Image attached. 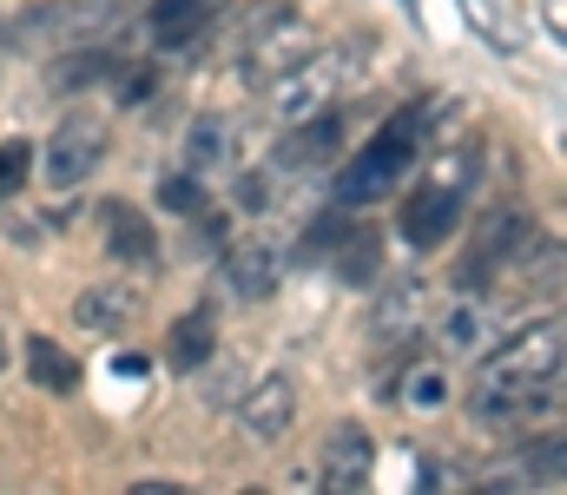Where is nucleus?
<instances>
[{
    "label": "nucleus",
    "instance_id": "nucleus-10",
    "mask_svg": "<svg viewBox=\"0 0 567 495\" xmlns=\"http://www.w3.org/2000/svg\"><path fill=\"white\" fill-rule=\"evenodd\" d=\"M225 291H231V298H245V305L271 298V291H278V251H271V245H258V238L231 245V251H225Z\"/></svg>",
    "mask_w": 567,
    "mask_h": 495
},
{
    "label": "nucleus",
    "instance_id": "nucleus-4",
    "mask_svg": "<svg viewBox=\"0 0 567 495\" xmlns=\"http://www.w3.org/2000/svg\"><path fill=\"white\" fill-rule=\"evenodd\" d=\"M337 60H323V53H303L297 66H284L278 86H271V106H278L284 126H297V120H310V113H323L330 106V93H337Z\"/></svg>",
    "mask_w": 567,
    "mask_h": 495
},
{
    "label": "nucleus",
    "instance_id": "nucleus-12",
    "mask_svg": "<svg viewBox=\"0 0 567 495\" xmlns=\"http://www.w3.org/2000/svg\"><path fill=\"white\" fill-rule=\"evenodd\" d=\"M303 53H317V33H310L303 20H284V27H265V33H258V47H251V66L271 80V73H284V66H297Z\"/></svg>",
    "mask_w": 567,
    "mask_h": 495
},
{
    "label": "nucleus",
    "instance_id": "nucleus-2",
    "mask_svg": "<svg viewBox=\"0 0 567 495\" xmlns=\"http://www.w3.org/2000/svg\"><path fill=\"white\" fill-rule=\"evenodd\" d=\"M429 140V106H410V113H396L357 159L337 172V205H370V198H383L390 185H403V172L416 165Z\"/></svg>",
    "mask_w": 567,
    "mask_h": 495
},
{
    "label": "nucleus",
    "instance_id": "nucleus-21",
    "mask_svg": "<svg viewBox=\"0 0 567 495\" xmlns=\"http://www.w3.org/2000/svg\"><path fill=\"white\" fill-rule=\"evenodd\" d=\"M113 66H120L113 53H93V47H86V53H60L53 80H60V86H100V80H113Z\"/></svg>",
    "mask_w": 567,
    "mask_h": 495
},
{
    "label": "nucleus",
    "instance_id": "nucleus-18",
    "mask_svg": "<svg viewBox=\"0 0 567 495\" xmlns=\"http://www.w3.org/2000/svg\"><path fill=\"white\" fill-rule=\"evenodd\" d=\"M225 159H231V126L225 120H198L192 140H185V172L212 178V172H225Z\"/></svg>",
    "mask_w": 567,
    "mask_h": 495
},
{
    "label": "nucleus",
    "instance_id": "nucleus-5",
    "mask_svg": "<svg viewBox=\"0 0 567 495\" xmlns=\"http://www.w3.org/2000/svg\"><path fill=\"white\" fill-rule=\"evenodd\" d=\"M140 311H145V291H140V285L106 278V285H86V291H80L73 324L86 330V337H120V330L140 324Z\"/></svg>",
    "mask_w": 567,
    "mask_h": 495
},
{
    "label": "nucleus",
    "instance_id": "nucleus-7",
    "mask_svg": "<svg viewBox=\"0 0 567 495\" xmlns=\"http://www.w3.org/2000/svg\"><path fill=\"white\" fill-rule=\"evenodd\" d=\"M238 410H245V430L258 443H278L284 430L297 423V383L290 377H265V383L238 390Z\"/></svg>",
    "mask_w": 567,
    "mask_h": 495
},
{
    "label": "nucleus",
    "instance_id": "nucleus-16",
    "mask_svg": "<svg viewBox=\"0 0 567 495\" xmlns=\"http://www.w3.org/2000/svg\"><path fill=\"white\" fill-rule=\"evenodd\" d=\"M423 305H429L423 285H396V291H390V305L377 311V330H383L396 350H410V343H416V330H423Z\"/></svg>",
    "mask_w": 567,
    "mask_h": 495
},
{
    "label": "nucleus",
    "instance_id": "nucleus-19",
    "mask_svg": "<svg viewBox=\"0 0 567 495\" xmlns=\"http://www.w3.org/2000/svg\"><path fill=\"white\" fill-rule=\"evenodd\" d=\"M488 324H495L488 305H482V298H462V305L442 311V343H449V350H482V343H488Z\"/></svg>",
    "mask_w": 567,
    "mask_h": 495
},
{
    "label": "nucleus",
    "instance_id": "nucleus-15",
    "mask_svg": "<svg viewBox=\"0 0 567 495\" xmlns=\"http://www.w3.org/2000/svg\"><path fill=\"white\" fill-rule=\"evenodd\" d=\"M212 350H218V337H212V311H192V318H178V324H172L165 363H172V370H205V363H212Z\"/></svg>",
    "mask_w": 567,
    "mask_h": 495
},
{
    "label": "nucleus",
    "instance_id": "nucleus-17",
    "mask_svg": "<svg viewBox=\"0 0 567 495\" xmlns=\"http://www.w3.org/2000/svg\"><path fill=\"white\" fill-rule=\"evenodd\" d=\"M330 258H337V271H343L350 285H370L377 265H383V238H377V231H337Z\"/></svg>",
    "mask_w": 567,
    "mask_h": 495
},
{
    "label": "nucleus",
    "instance_id": "nucleus-11",
    "mask_svg": "<svg viewBox=\"0 0 567 495\" xmlns=\"http://www.w3.org/2000/svg\"><path fill=\"white\" fill-rule=\"evenodd\" d=\"M106 251L120 265H152L158 258V231L145 225L140 205H106Z\"/></svg>",
    "mask_w": 567,
    "mask_h": 495
},
{
    "label": "nucleus",
    "instance_id": "nucleus-13",
    "mask_svg": "<svg viewBox=\"0 0 567 495\" xmlns=\"http://www.w3.org/2000/svg\"><path fill=\"white\" fill-rule=\"evenodd\" d=\"M337 140H343V120L323 106V113H310V120H297V126H290V140L278 146V159L284 165H317V159H330V153H337Z\"/></svg>",
    "mask_w": 567,
    "mask_h": 495
},
{
    "label": "nucleus",
    "instance_id": "nucleus-6",
    "mask_svg": "<svg viewBox=\"0 0 567 495\" xmlns=\"http://www.w3.org/2000/svg\"><path fill=\"white\" fill-rule=\"evenodd\" d=\"M106 7H113V0H80V7H27V13H13L0 33H7V47H47V40H73V33H86Z\"/></svg>",
    "mask_w": 567,
    "mask_h": 495
},
{
    "label": "nucleus",
    "instance_id": "nucleus-14",
    "mask_svg": "<svg viewBox=\"0 0 567 495\" xmlns=\"http://www.w3.org/2000/svg\"><path fill=\"white\" fill-rule=\"evenodd\" d=\"M27 377H33L47 396H73V390H80V363H73L53 337H27Z\"/></svg>",
    "mask_w": 567,
    "mask_h": 495
},
{
    "label": "nucleus",
    "instance_id": "nucleus-24",
    "mask_svg": "<svg viewBox=\"0 0 567 495\" xmlns=\"http://www.w3.org/2000/svg\"><path fill=\"white\" fill-rule=\"evenodd\" d=\"M27 165H33V146H27V140H7V146H0V198L27 178Z\"/></svg>",
    "mask_w": 567,
    "mask_h": 495
},
{
    "label": "nucleus",
    "instance_id": "nucleus-23",
    "mask_svg": "<svg viewBox=\"0 0 567 495\" xmlns=\"http://www.w3.org/2000/svg\"><path fill=\"white\" fill-rule=\"evenodd\" d=\"M416 410H442L449 403V377L442 370H410V390H403Z\"/></svg>",
    "mask_w": 567,
    "mask_h": 495
},
{
    "label": "nucleus",
    "instance_id": "nucleus-22",
    "mask_svg": "<svg viewBox=\"0 0 567 495\" xmlns=\"http://www.w3.org/2000/svg\"><path fill=\"white\" fill-rule=\"evenodd\" d=\"M158 205L165 212H205V178L198 172H165L158 178Z\"/></svg>",
    "mask_w": 567,
    "mask_h": 495
},
{
    "label": "nucleus",
    "instance_id": "nucleus-9",
    "mask_svg": "<svg viewBox=\"0 0 567 495\" xmlns=\"http://www.w3.org/2000/svg\"><path fill=\"white\" fill-rule=\"evenodd\" d=\"M370 463H377V443L357 423H337L330 443H323V489H363Z\"/></svg>",
    "mask_w": 567,
    "mask_h": 495
},
{
    "label": "nucleus",
    "instance_id": "nucleus-8",
    "mask_svg": "<svg viewBox=\"0 0 567 495\" xmlns=\"http://www.w3.org/2000/svg\"><path fill=\"white\" fill-rule=\"evenodd\" d=\"M455 218H462V192H449V185H435V178H429L423 192L403 205V218H396V225H403V238H410L416 251H429V245H442V238L455 231Z\"/></svg>",
    "mask_w": 567,
    "mask_h": 495
},
{
    "label": "nucleus",
    "instance_id": "nucleus-1",
    "mask_svg": "<svg viewBox=\"0 0 567 495\" xmlns=\"http://www.w3.org/2000/svg\"><path fill=\"white\" fill-rule=\"evenodd\" d=\"M561 403V324H528L488 350L475 377V416L482 423H535Z\"/></svg>",
    "mask_w": 567,
    "mask_h": 495
},
{
    "label": "nucleus",
    "instance_id": "nucleus-26",
    "mask_svg": "<svg viewBox=\"0 0 567 495\" xmlns=\"http://www.w3.org/2000/svg\"><path fill=\"white\" fill-rule=\"evenodd\" d=\"M0 370H7V330H0Z\"/></svg>",
    "mask_w": 567,
    "mask_h": 495
},
{
    "label": "nucleus",
    "instance_id": "nucleus-20",
    "mask_svg": "<svg viewBox=\"0 0 567 495\" xmlns=\"http://www.w3.org/2000/svg\"><path fill=\"white\" fill-rule=\"evenodd\" d=\"M212 13H218V0H158L152 7V33L158 40H192Z\"/></svg>",
    "mask_w": 567,
    "mask_h": 495
},
{
    "label": "nucleus",
    "instance_id": "nucleus-25",
    "mask_svg": "<svg viewBox=\"0 0 567 495\" xmlns=\"http://www.w3.org/2000/svg\"><path fill=\"white\" fill-rule=\"evenodd\" d=\"M205 403H238V363H225V370L205 383Z\"/></svg>",
    "mask_w": 567,
    "mask_h": 495
},
{
    "label": "nucleus",
    "instance_id": "nucleus-3",
    "mask_svg": "<svg viewBox=\"0 0 567 495\" xmlns=\"http://www.w3.org/2000/svg\"><path fill=\"white\" fill-rule=\"evenodd\" d=\"M106 159V120H93V113H66L60 126H53V140H47V185H86L93 172Z\"/></svg>",
    "mask_w": 567,
    "mask_h": 495
}]
</instances>
